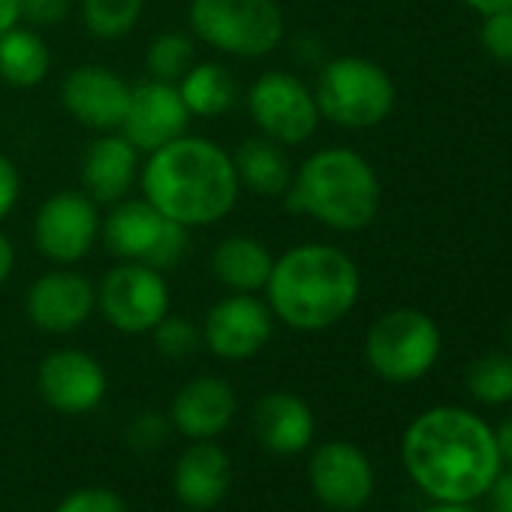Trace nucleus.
Returning a JSON list of instances; mask_svg holds the SVG:
<instances>
[{
    "instance_id": "obj_29",
    "label": "nucleus",
    "mask_w": 512,
    "mask_h": 512,
    "mask_svg": "<svg viewBox=\"0 0 512 512\" xmlns=\"http://www.w3.org/2000/svg\"><path fill=\"white\" fill-rule=\"evenodd\" d=\"M151 332H154L157 350L172 362L190 359L202 344V329H196L187 317H178V314H166Z\"/></svg>"
},
{
    "instance_id": "obj_10",
    "label": "nucleus",
    "mask_w": 512,
    "mask_h": 512,
    "mask_svg": "<svg viewBox=\"0 0 512 512\" xmlns=\"http://www.w3.org/2000/svg\"><path fill=\"white\" fill-rule=\"evenodd\" d=\"M97 308L106 323L124 335H145L169 314V287L163 272L121 260L106 272L97 290Z\"/></svg>"
},
{
    "instance_id": "obj_41",
    "label": "nucleus",
    "mask_w": 512,
    "mask_h": 512,
    "mask_svg": "<svg viewBox=\"0 0 512 512\" xmlns=\"http://www.w3.org/2000/svg\"><path fill=\"white\" fill-rule=\"evenodd\" d=\"M506 341H509V347H512V323L506 326Z\"/></svg>"
},
{
    "instance_id": "obj_35",
    "label": "nucleus",
    "mask_w": 512,
    "mask_h": 512,
    "mask_svg": "<svg viewBox=\"0 0 512 512\" xmlns=\"http://www.w3.org/2000/svg\"><path fill=\"white\" fill-rule=\"evenodd\" d=\"M488 494V512H512V470L497 473Z\"/></svg>"
},
{
    "instance_id": "obj_14",
    "label": "nucleus",
    "mask_w": 512,
    "mask_h": 512,
    "mask_svg": "<svg viewBox=\"0 0 512 512\" xmlns=\"http://www.w3.org/2000/svg\"><path fill=\"white\" fill-rule=\"evenodd\" d=\"M190 112L178 94V85L148 79L136 88H130V103L127 115L121 124V136L136 148V151H157L187 133Z\"/></svg>"
},
{
    "instance_id": "obj_7",
    "label": "nucleus",
    "mask_w": 512,
    "mask_h": 512,
    "mask_svg": "<svg viewBox=\"0 0 512 512\" xmlns=\"http://www.w3.org/2000/svg\"><path fill=\"white\" fill-rule=\"evenodd\" d=\"M440 356V329L419 308H395L377 317L365 335V359L386 383H416Z\"/></svg>"
},
{
    "instance_id": "obj_34",
    "label": "nucleus",
    "mask_w": 512,
    "mask_h": 512,
    "mask_svg": "<svg viewBox=\"0 0 512 512\" xmlns=\"http://www.w3.org/2000/svg\"><path fill=\"white\" fill-rule=\"evenodd\" d=\"M19 193H22V178H19V169L10 157L0 154V220H4L16 202H19Z\"/></svg>"
},
{
    "instance_id": "obj_8",
    "label": "nucleus",
    "mask_w": 512,
    "mask_h": 512,
    "mask_svg": "<svg viewBox=\"0 0 512 512\" xmlns=\"http://www.w3.org/2000/svg\"><path fill=\"white\" fill-rule=\"evenodd\" d=\"M100 235L118 260L145 263L157 272L175 269L184 260L190 241V229L163 217L145 196L118 199L100 220Z\"/></svg>"
},
{
    "instance_id": "obj_26",
    "label": "nucleus",
    "mask_w": 512,
    "mask_h": 512,
    "mask_svg": "<svg viewBox=\"0 0 512 512\" xmlns=\"http://www.w3.org/2000/svg\"><path fill=\"white\" fill-rule=\"evenodd\" d=\"M145 10V0H82V22L97 40L127 37Z\"/></svg>"
},
{
    "instance_id": "obj_21",
    "label": "nucleus",
    "mask_w": 512,
    "mask_h": 512,
    "mask_svg": "<svg viewBox=\"0 0 512 512\" xmlns=\"http://www.w3.org/2000/svg\"><path fill=\"white\" fill-rule=\"evenodd\" d=\"M229 482H232V461L211 440H193V446L181 452L172 473L178 500L187 509H199V512L214 509L226 497Z\"/></svg>"
},
{
    "instance_id": "obj_3",
    "label": "nucleus",
    "mask_w": 512,
    "mask_h": 512,
    "mask_svg": "<svg viewBox=\"0 0 512 512\" xmlns=\"http://www.w3.org/2000/svg\"><path fill=\"white\" fill-rule=\"evenodd\" d=\"M266 293L275 320L296 332H323L356 308L362 275L341 247L308 241L278 256Z\"/></svg>"
},
{
    "instance_id": "obj_22",
    "label": "nucleus",
    "mask_w": 512,
    "mask_h": 512,
    "mask_svg": "<svg viewBox=\"0 0 512 512\" xmlns=\"http://www.w3.org/2000/svg\"><path fill=\"white\" fill-rule=\"evenodd\" d=\"M272 266V250L253 235H226L211 250V275L232 293H263Z\"/></svg>"
},
{
    "instance_id": "obj_23",
    "label": "nucleus",
    "mask_w": 512,
    "mask_h": 512,
    "mask_svg": "<svg viewBox=\"0 0 512 512\" xmlns=\"http://www.w3.org/2000/svg\"><path fill=\"white\" fill-rule=\"evenodd\" d=\"M232 166L238 184L260 196H284L293 184V166L284 145L266 136L244 139L232 154Z\"/></svg>"
},
{
    "instance_id": "obj_30",
    "label": "nucleus",
    "mask_w": 512,
    "mask_h": 512,
    "mask_svg": "<svg viewBox=\"0 0 512 512\" xmlns=\"http://www.w3.org/2000/svg\"><path fill=\"white\" fill-rule=\"evenodd\" d=\"M55 512H127V503L118 491L103 488V485H88L70 491Z\"/></svg>"
},
{
    "instance_id": "obj_38",
    "label": "nucleus",
    "mask_w": 512,
    "mask_h": 512,
    "mask_svg": "<svg viewBox=\"0 0 512 512\" xmlns=\"http://www.w3.org/2000/svg\"><path fill=\"white\" fill-rule=\"evenodd\" d=\"M13 266H16V250H13V241L0 232V284H4L10 275H13Z\"/></svg>"
},
{
    "instance_id": "obj_2",
    "label": "nucleus",
    "mask_w": 512,
    "mask_h": 512,
    "mask_svg": "<svg viewBox=\"0 0 512 512\" xmlns=\"http://www.w3.org/2000/svg\"><path fill=\"white\" fill-rule=\"evenodd\" d=\"M139 178L145 199L187 229L223 220L241 193L232 154L205 136L187 133L151 151Z\"/></svg>"
},
{
    "instance_id": "obj_5",
    "label": "nucleus",
    "mask_w": 512,
    "mask_h": 512,
    "mask_svg": "<svg viewBox=\"0 0 512 512\" xmlns=\"http://www.w3.org/2000/svg\"><path fill=\"white\" fill-rule=\"evenodd\" d=\"M187 25L205 46L256 61L284 43V13L278 0H190Z\"/></svg>"
},
{
    "instance_id": "obj_31",
    "label": "nucleus",
    "mask_w": 512,
    "mask_h": 512,
    "mask_svg": "<svg viewBox=\"0 0 512 512\" xmlns=\"http://www.w3.org/2000/svg\"><path fill=\"white\" fill-rule=\"evenodd\" d=\"M482 46L494 61L512 64V7H503V10L485 16V22H482Z\"/></svg>"
},
{
    "instance_id": "obj_19",
    "label": "nucleus",
    "mask_w": 512,
    "mask_h": 512,
    "mask_svg": "<svg viewBox=\"0 0 512 512\" xmlns=\"http://www.w3.org/2000/svg\"><path fill=\"white\" fill-rule=\"evenodd\" d=\"M314 410L293 392H269L253 407V431L272 455H299L314 440Z\"/></svg>"
},
{
    "instance_id": "obj_36",
    "label": "nucleus",
    "mask_w": 512,
    "mask_h": 512,
    "mask_svg": "<svg viewBox=\"0 0 512 512\" xmlns=\"http://www.w3.org/2000/svg\"><path fill=\"white\" fill-rule=\"evenodd\" d=\"M22 25V0H0V34Z\"/></svg>"
},
{
    "instance_id": "obj_9",
    "label": "nucleus",
    "mask_w": 512,
    "mask_h": 512,
    "mask_svg": "<svg viewBox=\"0 0 512 512\" xmlns=\"http://www.w3.org/2000/svg\"><path fill=\"white\" fill-rule=\"evenodd\" d=\"M247 112L260 136L284 148L308 142L320 124L314 91L287 70H269L250 85Z\"/></svg>"
},
{
    "instance_id": "obj_12",
    "label": "nucleus",
    "mask_w": 512,
    "mask_h": 512,
    "mask_svg": "<svg viewBox=\"0 0 512 512\" xmlns=\"http://www.w3.org/2000/svg\"><path fill=\"white\" fill-rule=\"evenodd\" d=\"M275 332V314L256 293H232L211 305L202 323V344L226 362L260 353Z\"/></svg>"
},
{
    "instance_id": "obj_24",
    "label": "nucleus",
    "mask_w": 512,
    "mask_h": 512,
    "mask_svg": "<svg viewBox=\"0 0 512 512\" xmlns=\"http://www.w3.org/2000/svg\"><path fill=\"white\" fill-rule=\"evenodd\" d=\"M52 70L49 43L34 28H10L0 34V79L13 88H37Z\"/></svg>"
},
{
    "instance_id": "obj_39",
    "label": "nucleus",
    "mask_w": 512,
    "mask_h": 512,
    "mask_svg": "<svg viewBox=\"0 0 512 512\" xmlns=\"http://www.w3.org/2000/svg\"><path fill=\"white\" fill-rule=\"evenodd\" d=\"M461 4L467 10L479 13V16H491V13H497L503 7H512V0H461Z\"/></svg>"
},
{
    "instance_id": "obj_28",
    "label": "nucleus",
    "mask_w": 512,
    "mask_h": 512,
    "mask_svg": "<svg viewBox=\"0 0 512 512\" xmlns=\"http://www.w3.org/2000/svg\"><path fill=\"white\" fill-rule=\"evenodd\" d=\"M145 64H148L151 79L178 85L184 73L196 64V46L184 31H166L154 37V43L148 46Z\"/></svg>"
},
{
    "instance_id": "obj_32",
    "label": "nucleus",
    "mask_w": 512,
    "mask_h": 512,
    "mask_svg": "<svg viewBox=\"0 0 512 512\" xmlns=\"http://www.w3.org/2000/svg\"><path fill=\"white\" fill-rule=\"evenodd\" d=\"M73 10V0H22V22L31 28L61 25Z\"/></svg>"
},
{
    "instance_id": "obj_4",
    "label": "nucleus",
    "mask_w": 512,
    "mask_h": 512,
    "mask_svg": "<svg viewBox=\"0 0 512 512\" xmlns=\"http://www.w3.org/2000/svg\"><path fill=\"white\" fill-rule=\"evenodd\" d=\"M284 205L335 232H359L380 211V178L353 148H323L293 172Z\"/></svg>"
},
{
    "instance_id": "obj_1",
    "label": "nucleus",
    "mask_w": 512,
    "mask_h": 512,
    "mask_svg": "<svg viewBox=\"0 0 512 512\" xmlns=\"http://www.w3.org/2000/svg\"><path fill=\"white\" fill-rule=\"evenodd\" d=\"M410 479L437 503H473L500 473L494 431L464 407L419 413L401 440Z\"/></svg>"
},
{
    "instance_id": "obj_11",
    "label": "nucleus",
    "mask_w": 512,
    "mask_h": 512,
    "mask_svg": "<svg viewBox=\"0 0 512 512\" xmlns=\"http://www.w3.org/2000/svg\"><path fill=\"white\" fill-rule=\"evenodd\" d=\"M97 235L100 211L85 190H61L37 208L34 244L55 266H76L85 260Z\"/></svg>"
},
{
    "instance_id": "obj_20",
    "label": "nucleus",
    "mask_w": 512,
    "mask_h": 512,
    "mask_svg": "<svg viewBox=\"0 0 512 512\" xmlns=\"http://www.w3.org/2000/svg\"><path fill=\"white\" fill-rule=\"evenodd\" d=\"M139 178V151L121 133H100L82 160V187L97 205H115Z\"/></svg>"
},
{
    "instance_id": "obj_17",
    "label": "nucleus",
    "mask_w": 512,
    "mask_h": 512,
    "mask_svg": "<svg viewBox=\"0 0 512 512\" xmlns=\"http://www.w3.org/2000/svg\"><path fill=\"white\" fill-rule=\"evenodd\" d=\"M64 109L88 130L118 133L130 103V85L109 67L85 64L67 73L61 82Z\"/></svg>"
},
{
    "instance_id": "obj_27",
    "label": "nucleus",
    "mask_w": 512,
    "mask_h": 512,
    "mask_svg": "<svg viewBox=\"0 0 512 512\" xmlns=\"http://www.w3.org/2000/svg\"><path fill=\"white\" fill-rule=\"evenodd\" d=\"M467 392L488 404L512 401V353H485L467 368Z\"/></svg>"
},
{
    "instance_id": "obj_6",
    "label": "nucleus",
    "mask_w": 512,
    "mask_h": 512,
    "mask_svg": "<svg viewBox=\"0 0 512 512\" xmlns=\"http://www.w3.org/2000/svg\"><path fill=\"white\" fill-rule=\"evenodd\" d=\"M314 100L320 118L344 130H371L392 115L395 82L380 64L344 55L320 70Z\"/></svg>"
},
{
    "instance_id": "obj_16",
    "label": "nucleus",
    "mask_w": 512,
    "mask_h": 512,
    "mask_svg": "<svg viewBox=\"0 0 512 512\" xmlns=\"http://www.w3.org/2000/svg\"><path fill=\"white\" fill-rule=\"evenodd\" d=\"M25 311L37 329L49 335H67L85 326L97 311V287L79 272L52 269L31 284Z\"/></svg>"
},
{
    "instance_id": "obj_33",
    "label": "nucleus",
    "mask_w": 512,
    "mask_h": 512,
    "mask_svg": "<svg viewBox=\"0 0 512 512\" xmlns=\"http://www.w3.org/2000/svg\"><path fill=\"white\" fill-rule=\"evenodd\" d=\"M172 422H166L163 416H157V413H145V416H139L136 422H133V428H130V440H133V446L136 449H154V446H160L163 443V437H166V428H169Z\"/></svg>"
},
{
    "instance_id": "obj_15",
    "label": "nucleus",
    "mask_w": 512,
    "mask_h": 512,
    "mask_svg": "<svg viewBox=\"0 0 512 512\" xmlns=\"http://www.w3.org/2000/svg\"><path fill=\"white\" fill-rule=\"evenodd\" d=\"M37 386H40L43 401L52 410L67 413V416H82L100 407L109 383H106L103 365L91 353L64 347V350L49 353L40 362Z\"/></svg>"
},
{
    "instance_id": "obj_18",
    "label": "nucleus",
    "mask_w": 512,
    "mask_h": 512,
    "mask_svg": "<svg viewBox=\"0 0 512 512\" xmlns=\"http://www.w3.org/2000/svg\"><path fill=\"white\" fill-rule=\"evenodd\" d=\"M238 401L226 380L220 377H196L178 389L172 398L169 422L187 440H214L235 419Z\"/></svg>"
},
{
    "instance_id": "obj_37",
    "label": "nucleus",
    "mask_w": 512,
    "mask_h": 512,
    "mask_svg": "<svg viewBox=\"0 0 512 512\" xmlns=\"http://www.w3.org/2000/svg\"><path fill=\"white\" fill-rule=\"evenodd\" d=\"M494 440H497V452H500V458L512 464V416H506V419L497 425Z\"/></svg>"
},
{
    "instance_id": "obj_13",
    "label": "nucleus",
    "mask_w": 512,
    "mask_h": 512,
    "mask_svg": "<svg viewBox=\"0 0 512 512\" xmlns=\"http://www.w3.org/2000/svg\"><path fill=\"white\" fill-rule=\"evenodd\" d=\"M308 479L320 503L338 512H356L374 494V467L368 455L347 440L317 446L308 464Z\"/></svg>"
},
{
    "instance_id": "obj_40",
    "label": "nucleus",
    "mask_w": 512,
    "mask_h": 512,
    "mask_svg": "<svg viewBox=\"0 0 512 512\" xmlns=\"http://www.w3.org/2000/svg\"><path fill=\"white\" fill-rule=\"evenodd\" d=\"M425 512H479V509H473L470 503H434Z\"/></svg>"
},
{
    "instance_id": "obj_25",
    "label": "nucleus",
    "mask_w": 512,
    "mask_h": 512,
    "mask_svg": "<svg viewBox=\"0 0 512 512\" xmlns=\"http://www.w3.org/2000/svg\"><path fill=\"white\" fill-rule=\"evenodd\" d=\"M178 94L187 106L190 115L196 118H217L229 112L238 100V85L235 76L214 61L193 64L184 79L178 82Z\"/></svg>"
}]
</instances>
